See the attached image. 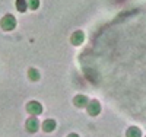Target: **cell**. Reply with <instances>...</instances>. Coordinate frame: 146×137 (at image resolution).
Masks as SVG:
<instances>
[{
	"label": "cell",
	"mask_w": 146,
	"mask_h": 137,
	"mask_svg": "<svg viewBox=\"0 0 146 137\" xmlns=\"http://www.w3.org/2000/svg\"><path fill=\"white\" fill-rule=\"evenodd\" d=\"M28 6L31 9H36L40 6V0H28Z\"/></svg>",
	"instance_id": "cell-11"
},
{
	"label": "cell",
	"mask_w": 146,
	"mask_h": 137,
	"mask_svg": "<svg viewBox=\"0 0 146 137\" xmlns=\"http://www.w3.org/2000/svg\"><path fill=\"white\" fill-rule=\"evenodd\" d=\"M27 7H28L27 0H16V9H18L19 12H25Z\"/></svg>",
	"instance_id": "cell-9"
},
{
	"label": "cell",
	"mask_w": 146,
	"mask_h": 137,
	"mask_svg": "<svg viewBox=\"0 0 146 137\" xmlns=\"http://www.w3.org/2000/svg\"><path fill=\"white\" fill-rule=\"evenodd\" d=\"M83 40H85V36H83V32H80V31H76L72 35V44L73 45H80L83 42Z\"/></svg>",
	"instance_id": "cell-4"
},
{
	"label": "cell",
	"mask_w": 146,
	"mask_h": 137,
	"mask_svg": "<svg viewBox=\"0 0 146 137\" xmlns=\"http://www.w3.org/2000/svg\"><path fill=\"white\" fill-rule=\"evenodd\" d=\"M29 77H31L32 80H38V79H40V73L36 71L35 69H29Z\"/></svg>",
	"instance_id": "cell-10"
},
{
	"label": "cell",
	"mask_w": 146,
	"mask_h": 137,
	"mask_svg": "<svg viewBox=\"0 0 146 137\" xmlns=\"http://www.w3.org/2000/svg\"><path fill=\"white\" fill-rule=\"evenodd\" d=\"M40 124H38V120L36 118H29L28 122H27V128L29 130V133H35L36 130H38Z\"/></svg>",
	"instance_id": "cell-5"
},
{
	"label": "cell",
	"mask_w": 146,
	"mask_h": 137,
	"mask_svg": "<svg viewBox=\"0 0 146 137\" xmlns=\"http://www.w3.org/2000/svg\"><path fill=\"white\" fill-rule=\"evenodd\" d=\"M75 105L76 107H86L88 105V98L83 95H78L75 98Z\"/></svg>",
	"instance_id": "cell-6"
},
{
	"label": "cell",
	"mask_w": 146,
	"mask_h": 137,
	"mask_svg": "<svg viewBox=\"0 0 146 137\" xmlns=\"http://www.w3.org/2000/svg\"><path fill=\"white\" fill-rule=\"evenodd\" d=\"M86 108H88V114L89 115H98L100 114V111H101V107H100V102L98 101H92V102H88V105H86Z\"/></svg>",
	"instance_id": "cell-3"
},
{
	"label": "cell",
	"mask_w": 146,
	"mask_h": 137,
	"mask_svg": "<svg viewBox=\"0 0 146 137\" xmlns=\"http://www.w3.org/2000/svg\"><path fill=\"white\" fill-rule=\"evenodd\" d=\"M15 25H16V21H15V18L12 16V15H7V16H5V18L2 19V26H3L6 31L13 29Z\"/></svg>",
	"instance_id": "cell-1"
},
{
	"label": "cell",
	"mask_w": 146,
	"mask_h": 137,
	"mask_svg": "<svg viewBox=\"0 0 146 137\" xmlns=\"http://www.w3.org/2000/svg\"><path fill=\"white\" fill-rule=\"evenodd\" d=\"M27 108H28V111H29V114H32V115H40V114L42 113L41 104H40V102H35V101L29 102Z\"/></svg>",
	"instance_id": "cell-2"
},
{
	"label": "cell",
	"mask_w": 146,
	"mask_h": 137,
	"mask_svg": "<svg viewBox=\"0 0 146 137\" xmlns=\"http://www.w3.org/2000/svg\"><path fill=\"white\" fill-rule=\"evenodd\" d=\"M54 128H56V121H53V120L44 121V124H42V130L44 131H53Z\"/></svg>",
	"instance_id": "cell-7"
},
{
	"label": "cell",
	"mask_w": 146,
	"mask_h": 137,
	"mask_svg": "<svg viewBox=\"0 0 146 137\" xmlns=\"http://www.w3.org/2000/svg\"><path fill=\"white\" fill-rule=\"evenodd\" d=\"M67 137H79V136H78V134H69Z\"/></svg>",
	"instance_id": "cell-12"
},
{
	"label": "cell",
	"mask_w": 146,
	"mask_h": 137,
	"mask_svg": "<svg viewBox=\"0 0 146 137\" xmlns=\"http://www.w3.org/2000/svg\"><path fill=\"white\" fill-rule=\"evenodd\" d=\"M127 137H140V130L137 127H130L127 130Z\"/></svg>",
	"instance_id": "cell-8"
}]
</instances>
